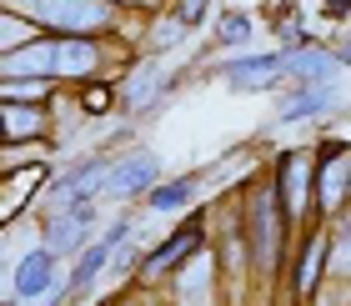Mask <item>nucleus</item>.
Masks as SVG:
<instances>
[{"instance_id": "nucleus-1", "label": "nucleus", "mask_w": 351, "mask_h": 306, "mask_svg": "<svg viewBox=\"0 0 351 306\" xmlns=\"http://www.w3.org/2000/svg\"><path fill=\"white\" fill-rule=\"evenodd\" d=\"M0 10L21 15L45 36H106L121 25L116 0H0Z\"/></svg>"}, {"instance_id": "nucleus-2", "label": "nucleus", "mask_w": 351, "mask_h": 306, "mask_svg": "<svg viewBox=\"0 0 351 306\" xmlns=\"http://www.w3.org/2000/svg\"><path fill=\"white\" fill-rule=\"evenodd\" d=\"M276 186H266L256 201H251V261H256V271L266 276V271L281 266V211H276Z\"/></svg>"}, {"instance_id": "nucleus-3", "label": "nucleus", "mask_w": 351, "mask_h": 306, "mask_svg": "<svg viewBox=\"0 0 351 306\" xmlns=\"http://www.w3.org/2000/svg\"><path fill=\"white\" fill-rule=\"evenodd\" d=\"M90 226H95V201H81V206H71V211H51V221H45V231H40V246L60 261V256L81 251L90 241Z\"/></svg>"}, {"instance_id": "nucleus-4", "label": "nucleus", "mask_w": 351, "mask_h": 306, "mask_svg": "<svg viewBox=\"0 0 351 306\" xmlns=\"http://www.w3.org/2000/svg\"><path fill=\"white\" fill-rule=\"evenodd\" d=\"M156 181H161V156H151V151H131V156L110 161V176H106V196H116V201H131V196H141V191H151Z\"/></svg>"}, {"instance_id": "nucleus-5", "label": "nucleus", "mask_w": 351, "mask_h": 306, "mask_svg": "<svg viewBox=\"0 0 351 306\" xmlns=\"http://www.w3.org/2000/svg\"><path fill=\"white\" fill-rule=\"evenodd\" d=\"M125 236H131V216H121L116 226H106V231H101V241H86V246H81V261H75V266H71V276H66V286H71L75 296L90 292V281L106 271L110 251H121V241H125Z\"/></svg>"}, {"instance_id": "nucleus-6", "label": "nucleus", "mask_w": 351, "mask_h": 306, "mask_svg": "<svg viewBox=\"0 0 351 306\" xmlns=\"http://www.w3.org/2000/svg\"><path fill=\"white\" fill-rule=\"evenodd\" d=\"M106 176H110V161H81L75 171H66L56 181V211H71V206H81V201H95V196H106Z\"/></svg>"}, {"instance_id": "nucleus-7", "label": "nucleus", "mask_w": 351, "mask_h": 306, "mask_svg": "<svg viewBox=\"0 0 351 306\" xmlns=\"http://www.w3.org/2000/svg\"><path fill=\"white\" fill-rule=\"evenodd\" d=\"M311 151H286L276 171V201L286 206V216H306V191H311Z\"/></svg>"}, {"instance_id": "nucleus-8", "label": "nucleus", "mask_w": 351, "mask_h": 306, "mask_svg": "<svg viewBox=\"0 0 351 306\" xmlns=\"http://www.w3.org/2000/svg\"><path fill=\"white\" fill-rule=\"evenodd\" d=\"M221 80L236 91H271L281 80V51H261V56H236L221 66Z\"/></svg>"}, {"instance_id": "nucleus-9", "label": "nucleus", "mask_w": 351, "mask_h": 306, "mask_svg": "<svg viewBox=\"0 0 351 306\" xmlns=\"http://www.w3.org/2000/svg\"><path fill=\"white\" fill-rule=\"evenodd\" d=\"M331 71H341V60L326 56V45H296V51H281V75L296 80V86H326Z\"/></svg>"}, {"instance_id": "nucleus-10", "label": "nucleus", "mask_w": 351, "mask_h": 306, "mask_svg": "<svg viewBox=\"0 0 351 306\" xmlns=\"http://www.w3.org/2000/svg\"><path fill=\"white\" fill-rule=\"evenodd\" d=\"M311 191H316V206L331 216H341V206H346V146L337 141L331 146V161L322 166V161H311Z\"/></svg>"}, {"instance_id": "nucleus-11", "label": "nucleus", "mask_w": 351, "mask_h": 306, "mask_svg": "<svg viewBox=\"0 0 351 306\" xmlns=\"http://www.w3.org/2000/svg\"><path fill=\"white\" fill-rule=\"evenodd\" d=\"M36 136H51V106L0 101V141H36Z\"/></svg>"}, {"instance_id": "nucleus-12", "label": "nucleus", "mask_w": 351, "mask_h": 306, "mask_svg": "<svg viewBox=\"0 0 351 306\" xmlns=\"http://www.w3.org/2000/svg\"><path fill=\"white\" fill-rule=\"evenodd\" d=\"M191 251H201V226H196V221H186L171 241H161V246L141 261V276H146V281H151V276H166V271H176Z\"/></svg>"}, {"instance_id": "nucleus-13", "label": "nucleus", "mask_w": 351, "mask_h": 306, "mask_svg": "<svg viewBox=\"0 0 351 306\" xmlns=\"http://www.w3.org/2000/svg\"><path fill=\"white\" fill-rule=\"evenodd\" d=\"M56 271H60V261L45 246H36V251H25L21 261H15V276H10V296H36V292H45V286L56 281Z\"/></svg>"}, {"instance_id": "nucleus-14", "label": "nucleus", "mask_w": 351, "mask_h": 306, "mask_svg": "<svg viewBox=\"0 0 351 306\" xmlns=\"http://www.w3.org/2000/svg\"><path fill=\"white\" fill-rule=\"evenodd\" d=\"M337 101H341V95L331 91V86H296L291 101H281L276 116H281V121H316V116H326Z\"/></svg>"}, {"instance_id": "nucleus-15", "label": "nucleus", "mask_w": 351, "mask_h": 306, "mask_svg": "<svg viewBox=\"0 0 351 306\" xmlns=\"http://www.w3.org/2000/svg\"><path fill=\"white\" fill-rule=\"evenodd\" d=\"M60 80L45 75H0V101H30V106H51Z\"/></svg>"}, {"instance_id": "nucleus-16", "label": "nucleus", "mask_w": 351, "mask_h": 306, "mask_svg": "<svg viewBox=\"0 0 351 306\" xmlns=\"http://www.w3.org/2000/svg\"><path fill=\"white\" fill-rule=\"evenodd\" d=\"M322 271H326V241H322V236H311L306 246H301V271H296V296H311V286L322 281Z\"/></svg>"}, {"instance_id": "nucleus-17", "label": "nucleus", "mask_w": 351, "mask_h": 306, "mask_svg": "<svg viewBox=\"0 0 351 306\" xmlns=\"http://www.w3.org/2000/svg\"><path fill=\"white\" fill-rule=\"evenodd\" d=\"M191 196H196V181H166V186H151L146 191L151 211H181Z\"/></svg>"}, {"instance_id": "nucleus-18", "label": "nucleus", "mask_w": 351, "mask_h": 306, "mask_svg": "<svg viewBox=\"0 0 351 306\" xmlns=\"http://www.w3.org/2000/svg\"><path fill=\"white\" fill-rule=\"evenodd\" d=\"M216 40L221 45H246L251 40V15L246 10H226V15H221V25H216Z\"/></svg>"}, {"instance_id": "nucleus-19", "label": "nucleus", "mask_w": 351, "mask_h": 306, "mask_svg": "<svg viewBox=\"0 0 351 306\" xmlns=\"http://www.w3.org/2000/svg\"><path fill=\"white\" fill-rule=\"evenodd\" d=\"M36 36V25L21 21V15H10V10H0V51H15L21 40Z\"/></svg>"}, {"instance_id": "nucleus-20", "label": "nucleus", "mask_w": 351, "mask_h": 306, "mask_svg": "<svg viewBox=\"0 0 351 306\" xmlns=\"http://www.w3.org/2000/svg\"><path fill=\"white\" fill-rule=\"evenodd\" d=\"M110 106H116V91H110L106 80H90L86 95H81V110H90V116H95V110H110Z\"/></svg>"}, {"instance_id": "nucleus-21", "label": "nucleus", "mask_w": 351, "mask_h": 306, "mask_svg": "<svg viewBox=\"0 0 351 306\" xmlns=\"http://www.w3.org/2000/svg\"><path fill=\"white\" fill-rule=\"evenodd\" d=\"M186 36V25L181 21H176V15H171V21H161V25H156L151 30V56H161L166 51V45H176V40H181Z\"/></svg>"}, {"instance_id": "nucleus-22", "label": "nucleus", "mask_w": 351, "mask_h": 306, "mask_svg": "<svg viewBox=\"0 0 351 306\" xmlns=\"http://www.w3.org/2000/svg\"><path fill=\"white\" fill-rule=\"evenodd\" d=\"M206 5H211V0H176V21L191 30V25H196L201 15H206Z\"/></svg>"}, {"instance_id": "nucleus-23", "label": "nucleus", "mask_w": 351, "mask_h": 306, "mask_svg": "<svg viewBox=\"0 0 351 306\" xmlns=\"http://www.w3.org/2000/svg\"><path fill=\"white\" fill-rule=\"evenodd\" d=\"M116 5L125 10V5H156V0H116Z\"/></svg>"}, {"instance_id": "nucleus-24", "label": "nucleus", "mask_w": 351, "mask_h": 306, "mask_svg": "<svg viewBox=\"0 0 351 306\" xmlns=\"http://www.w3.org/2000/svg\"><path fill=\"white\" fill-rule=\"evenodd\" d=\"M0 281H5V261H0Z\"/></svg>"}]
</instances>
